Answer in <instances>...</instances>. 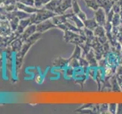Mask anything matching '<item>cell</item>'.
<instances>
[{
  "label": "cell",
  "mask_w": 122,
  "mask_h": 114,
  "mask_svg": "<svg viewBox=\"0 0 122 114\" xmlns=\"http://www.w3.org/2000/svg\"><path fill=\"white\" fill-rule=\"evenodd\" d=\"M84 2H85V4L87 8H89L93 11L98 10L100 8L97 0H84Z\"/></svg>",
  "instance_id": "12"
},
{
  "label": "cell",
  "mask_w": 122,
  "mask_h": 114,
  "mask_svg": "<svg viewBox=\"0 0 122 114\" xmlns=\"http://www.w3.org/2000/svg\"><path fill=\"white\" fill-rule=\"evenodd\" d=\"M64 40L66 43H70V42L74 40L75 37H77L80 33H75L71 31H64Z\"/></svg>",
  "instance_id": "10"
},
{
  "label": "cell",
  "mask_w": 122,
  "mask_h": 114,
  "mask_svg": "<svg viewBox=\"0 0 122 114\" xmlns=\"http://www.w3.org/2000/svg\"><path fill=\"white\" fill-rule=\"evenodd\" d=\"M106 111H108V103L100 104L99 107V113H106Z\"/></svg>",
  "instance_id": "19"
},
{
  "label": "cell",
  "mask_w": 122,
  "mask_h": 114,
  "mask_svg": "<svg viewBox=\"0 0 122 114\" xmlns=\"http://www.w3.org/2000/svg\"><path fill=\"white\" fill-rule=\"evenodd\" d=\"M72 10H73V12L75 14V15H77L80 11H81V8L80 7L79 4L77 2V0H73L72 1Z\"/></svg>",
  "instance_id": "16"
},
{
  "label": "cell",
  "mask_w": 122,
  "mask_h": 114,
  "mask_svg": "<svg viewBox=\"0 0 122 114\" xmlns=\"http://www.w3.org/2000/svg\"><path fill=\"white\" fill-rule=\"evenodd\" d=\"M115 13L114 12V11H113L112 9L110 10V11L108 12V13L107 14V22H112V18L113 17H114V15Z\"/></svg>",
  "instance_id": "22"
},
{
  "label": "cell",
  "mask_w": 122,
  "mask_h": 114,
  "mask_svg": "<svg viewBox=\"0 0 122 114\" xmlns=\"http://www.w3.org/2000/svg\"><path fill=\"white\" fill-rule=\"evenodd\" d=\"M84 24V27H86L89 30H91L93 31L95 30V28L98 26V23L96 22V21L94 19H86L83 22Z\"/></svg>",
  "instance_id": "9"
},
{
  "label": "cell",
  "mask_w": 122,
  "mask_h": 114,
  "mask_svg": "<svg viewBox=\"0 0 122 114\" xmlns=\"http://www.w3.org/2000/svg\"><path fill=\"white\" fill-rule=\"evenodd\" d=\"M74 14L73 13H70V14H63V15H56L54 17L52 18V22L55 25H56V27L58 25L61 24H65V22H68V18L71 17Z\"/></svg>",
  "instance_id": "3"
},
{
  "label": "cell",
  "mask_w": 122,
  "mask_h": 114,
  "mask_svg": "<svg viewBox=\"0 0 122 114\" xmlns=\"http://www.w3.org/2000/svg\"><path fill=\"white\" fill-rule=\"evenodd\" d=\"M68 20H71L72 22H74V25L76 26L77 27L80 28V29H83L84 28V24H83V21L79 18V17L75 15L74 13L71 15V17L68 18Z\"/></svg>",
  "instance_id": "8"
},
{
  "label": "cell",
  "mask_w": 122,
  "mask_h": 114,
  "mask_svg": "<svg viewBox=\"0 0 122 114\" xmlns=\"http://www.w3.org/2000/svg\"><path fill=\"white\" fill-rule=\"evenodd\" d=\"M93 33H94V36L97 38L103 37L106 36V30H105L104 27L101 26V25H98V26L95 28V30L93 31Z\"/></svg>",
  "instance_id": "11"
},
{
  "label": "cell",
  "mask_w": 122,
  "mask_h": 114,
  "mask_svg": "<svg viewBox=\"0 0 122 114\" xmlns=\"http://www.w3.org/2000/svg\"><path fill=\"white\" fill-rule=\"evenodd\" d=\"M116 113H117V114H122V103H117Z\"/></svg>",
  "instance_id": "24"
},
{
  "label": "cell",
  "mask_w": 122,
  "mask_h": 114,
  "mask_svg": "<svg viewBox=\"0 0 122 114\" xmlns=\"http://www.w3.org/2000/svg\"><path fill=\"white\" fill-rule=\"evenodd\" d=\"M81 52H82V48L81 47V46L76 45L73 54L71 55L69 59H77V60H79L81 57Z\"/></svg>",
  "instance_id": "14"
},
{
  "label": "cell",
  "mask_w": 122,
  "mask_h": 114,
  "mask_svg": "<svg viewBox=\"0 0 122 114\" xmlns=\"http://www.w3.org/2000/svg\"><path fill=\"white\" fill-rule=\"evenodd\" d=\"M53 65L56 67L59 68H65L66 66H68L69 65V59H64L62 57H58L54 61Z\"/></svg>",
  "instance_id": "6"
},
{
  "label": "cell",
  "mask_w": 122,
  "mask_h": 114,
  "mask_svg": "<svg viewBox=\"0 0 122 114\" xmlns=\"http://www.w3.org/2000/svg\"><path fill=\"white\" fill-rule=\"evenodd\" d=\"M110 84H111V87H112V91H114V92H120V91H121V87L119 85L118 82H117V80L115 74L113 75L110 78Z\"/></svg>",
  "instance_id": "7"
},
{
  "label": "cell",
  "mask_w": 122,
  "mask_h": 114,
  "mask_svg": "<svg viewBox=\"0 0 122 114\" xmlns=\"http://www.w3.org/2000/svg\"><path fill=\"white\" fill-rule=\"evenodd\" d=\"M74 72H75V69L72 68V67H68V68L66 69V73L65 75L68 76V77H72V76H74Z\"/></svg>",
  "instance_id": "21"
},
{
  "label": "cell",
  "mask_w": 122,
  "mask_h": 114,
  "mask_svg": "<svg viewBox=\"0 0 122 114\" xmlns=\"http://www.w3.org/2000/svg\"><path fill=\"white\" fill-rule=\"evenodd\" d=\"M112 9L114 11V12L115 14H119V12L121 9V7L120 5V4L117 2H115L114 5H113L112 6Z\"/></svg>",
  "instance_id": "20"
},
{
  "label": "cell",
  "mask_w": 122,
  "mask_h": 114,
  "mask_svg": "<svg viewBox=\"0 0 122 114\" xmlns=\"http://www.w3.org/2000/svg\"><path fill=\"white\" fill-rule=\"evenodd\" d=\"M100 8H102L106 11V15L108 13L110 10L112 8L115 2L113 0H97Z\"/></svg>",
  "instance_id": "4"
},
{
  "label": "cell",
  "mask_w": 122,
  "mask_h": 114,
  "mask_svg": "<svg viewBox=\"0 0 122 114\" xmlns=\"http://www.w3.org/2000/svg\"><path fill=\"white\" fill-rule=\"evenodd\" d=\"M77 15L83 21V22H84V21H85V20L86 19V15L85 14V12H83V11H80Z\"/></svg>",
  "instance_id": "23"
},
{
  "label": "cell",
  "mask_w": 122,
  "mask_h": 114,
  "mask_svg": "<svg viewBox=\"0 0 122 114\" xmlns=\"http://www.w3.org/2000/svg\"><path fill=\"white\" fill-rule=\"evenodd\" d=\"M86 60L87 62H89V65L92 68H96L98 67V62L95 56L94 51H92V49H90V51L86 54Z\"/></svg>",
  "instance_id": "5"
},
{
  "label": "cell",
  "mask_w": 122,
  "mask_h": 114,
  "mask_svg": "<svg viewBox=\"0 0 122 114\" xmlns=\"http://www.w3.org/2000/svg\"><path fill=\"white\" fill-rule=\"evenodd\" d=\"M112 24L113 27H119L120 26L121 22V18H120L119 14L114 15V17H113L112 21Z\"/></svg>",
  "instance_id": "15"
},
{
  "label": "cell",
  "mask_w": 122,
  "mask_h": 114,
  "mask_svg": "<svg viewBox=\"0 0 122 114\" xmlns=\"http://www.w3.org/2000/svg\"><path fill=\"white\" fill-rule=\"evenodd\" d=\"M117 103H112L108 104V113L115 114L117 112Z\"/></svg>",
  "instance_id": "18"
},
{
  "label": "cell",
  "mask_w": 122,
  "mask_h": 114,
  "mask_svg": "<svg viewBox=\"0 0 122 114\" xmlns=\"http://www.w3.org/2000/svg\"><path fill=\"white\" fill-rule=\"evenodd\" d=\"M117 2H118L119 4H120V5H121V7L122 8V0H118V1H117Z\"/></svg>",
  "instance_id": "27"
},
{
  "label": "cell",
  "mask_w": 122,
  "mask_h": 114,
  "mask_svg": "<svg viewBox=\"0 0 122 114\" xmlns=\"http://www.w3.org/2000/svg\"><path fill=\"white\" fill-rule=\"evenodd\" d=\"M68 66L72 67L74 69H77L80 66V62H79V60L77 59H69V65Z\"/></svg>",
  "instance_id": "17"
},
{
  "label": "cell",
  "mask_w": 122,
  "mask_h": 114,
  "mask_svg": "<svg viewBox=\"0 0 122 114\" xmlns=\"http://www.w3.org/2000/svg\"><path fill=\"white\" fill-rule=\"evenodd\" d=\"M114 2H117V1H118V0H113Z\"/></svg>",
  "instance_id": "28"
},
{
  "label": "cell",
  "mask_w": 122,
  "mask_h": 114,
  "mask_svg": "<svg viewBox=\"0 0 122 114\" xmlns=\"http://www.w3.org/2000/svg\"><path fill=\"white\" fill-rule=\"evenodd\" d=\"M119 15H120V18H121V22L122 24V8H121V9L119 12Z\"/></svg>",
  "instance_id": "26"
},
{
  "label": "cell",
  "mask_w": 122,
  "mask_h": 114,
  "mask_svg": "<svg viewBox=\"0 0 122 114\" xmlns=\"http://www.w3.org/2000/svg\"><path fill=\"white\" fill-rule=\"evenodd\" d=\"M94 18L99 25L104 26L107 22V15L102 8H99L98 10L95 11Z\"/></svg>",
  "instance_id": "1"
},
{
  "label": "cell",
  "mask_w": 122,
  "mask_h": 114,
  "mask_svg": "<svg viewBox=\"0 0 122 114\" xmlns=\"http://www.w3.org/2000/svg\"><path fill=\"white\" fill-rule=\"evenodd\" d=\"M57 27L56 25H55L53 22H52V20H46L44 22H40L38 25L36 26V31L38 32H44L46 31H48L49 29Z\"/></svg>",
  "instance_id": "2"
},
{
  "label": "cell",
  "mask_w": 122,
  "mask_h": 114,
  "mask_svg": "<svg viewBox=\"0 0 122 114\" xmlns=\"http://www.w3.org/2000/svg\"><path fill=\"white\" fill-rule=\"evenodd\" d=\"M42 80H43V78H42V76L40 75H37L36 76V78H35V81L36 83L38 84H40L42 82Z\"/></svg>",
  "instance_id": "25"
},
{
  "label": "cell",
  "mask_w": 122,
  "mask_h": 114,
  "mask_svg": "<svg viewBox=\"0 0 122 114\" xmlns=\"http://www.w3.org/2000/svg\"><path fill=\"white\" fill-rule=\"evenodd\" d=\"M61 0H51L49 3L46 5V9L49 10L51 11H54L56 8L59 5Z\"/></svg>",
  "instance_id": "13"
}]
</instances>
